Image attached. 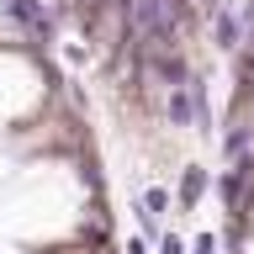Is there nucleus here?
Segmentation results:
<instances>
[{"label":"nucleus","instance_id":"nucleus-1","mask_svg":"<svg viewBox=\"0 0 254 254\" xmlns=\"http://www.w3.org/2000/svg\"><path fill=\"white\" fill-rule=\"evenodd\" d=\"M244 5H233V0H217L212 5V48L217 53H238L244 48Z\"/></svg>","mask_w":254,"mask_h":254},{"label":"nucleus","instance_id":"nucleus-2","mask_svg":"<svg viewBox=\"0 0 254 254\" xmlns=\"http://www.w3.org/2000/svg\"><path fill=\"white\" fill-rule=\"evenodd\" d=\"M206 196V170L201 164H186V170H180V206H196Z\"/></svg>","mask_w":254,"mask_h":254},{"label":"nucleus","instance_id":"nucleus-3","mask_svg":"<svg viewBox=\"0 0 254 254\" xmlns=\"http://www.w3.org/2000/svg\"><path fill=\"white\" fill-rule=\"evenodd\" d=\"M212 249H217V233H196L190 238V254H212Z\"/></svg>","mask_w":254,"mask_h":254},{"label":"nucleus","instance_id":"nucleus-4","mask_svg":"<svg viewBox=\"0 0 254 254\" xmlns=\"http://www.w3.org/2000/svg\"><path fill=\"white\" fill-rule=\"evenodd\" d=\"M159 249H164V254H186V238H175V233H164V238H159Z\"/></svg>","mask_w":254,"mask_h":254},{"label":"nucleus","instance_id":"nucleus-5","mask_svg":"<svg viewBox=\"0 0 254 254\" xmlns=\"http://www.w3.org/2000/svg\"><path fill=\"white\" fill-rule=\"evenodd\" d=\"M127 254H148V244L143 238H127Z\"/></svg>","mask_w":254,"mask_h":254}]
</instances>
